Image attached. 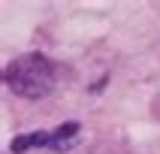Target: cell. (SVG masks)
<instances>
[{
    "label": "cell",
    "mask_w": 160,
    "mask_h": 154,
    "mask_svg": "<svg viewBox=\"0 0 160 154\" xmlns=\"http://www.w3.org/2000/svg\"><path fill=\"white\" fill-rule=\"evenodd\" d=\"M3 82L6 88L15 94V97L24 100H42L54 91V63L39 52L21 54L6 67L3 72Z\"/></svg>",
    "instance_id": "cell-1"
},
{
    "label": "cell",
    "mask_w": 160,
    "mask_h": 154,
    "mask_svg": "<svg viewBox=\"0 0 160 154\" xmlns=\"http://www.w3.org/2000/svg\"><path fill=\"white\" fill-rule=\"evenodd\" d=\"M79 121H67V124H61V127H54L52 130V142H48V148H54V151H61L63 145H70L76 136H79Z\"/></svg>",
    "instance_id": "cell-2"
},
{
    "label": "cell",
    "mask_w": 160,
    "mask_h": 154,
    "mask_svg": "<svg viewBox=\"0 0 160 154\" xmlns=\"http://www.w3.org/2000/svg\"><path fill=\"white\" fill-rule=\"evenodd\" d=\"M52 142V133H27V136H15L12 142H9V151L12 154H21V151H27V148H36V145H48Z\"/></svg>",
    "instance_id": "cell-3"
}]
</instances>
